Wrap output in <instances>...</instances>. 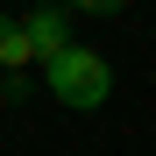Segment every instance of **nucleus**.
Wrapping results in <instances>:
<instances>
[{
  "instance_id": "obj_3",
  "label": "nucleus",
  "mask_w": 156,
  "mask_h": 156,
  "mask_svg": "<svg viewBox=\"0 0 156 156\" xmlns=\"http://www.w3.org/2000/svg\"><path fill=\"white\" fill-rule=\"evenodd\" d=\"M29 64H36V50H29V36H21V21L0 14V71H29Z\"/></svg>"
},
{
  "instance_id": "obj_4",
  "label": "nucleus",
  "mask_w": 156,
  "mask_h": 156,
  "mask_svg": "<svg viewBox=\"0 0 156 156\" xmlns=\"http://www.w3.org/2000/svg\"><path fill=\"white\" fill-rule=\"evenodd\" d=\"M0 99L21 107V99H29V71H0Z\"/></svg>"
},
{
  "instance_id": "obj_2",
  "label": "nucleus",
  "mask_w": 156,
  "mask_h": 156,
  "mask_svg": "<svg viewBox=\"0 0 156 156\" xmlns=\"http://www.w3.org/2000/svg\"><path fill=\"white\" fill-rule=\"evenodd\" d=\"M21 36H29L36 64H43V57H57V50L71 43V7H64V0H36V7L21 14Z\"/></svg>"
},
{
  "instance_id": "obj_1",
  "label": "nucleus",
  "mask_w": 156,
  "mask_h": 156,
  "mask_svg": "<svg viewBox=\"0 0 156 156\" xmlns=\"http://www.w3.org/2000/svg\"><path fill=\"white\" fill-rule=\"evenodd\" d=\"M43 92L57 107H71V114H99L107 92H114V64L92 43H64L57 57H43Z\"/></svg>"
},
{
  "instance_id": "obj_5",
  "label": "nucleus",
  "mask_w": 156,
  "mask_h": 156,
  "mask_svg": "<svg viewBox=\"0 0 156 156\" xmlns=\"http://www.w3.org/2000/svg\"><path fill=\"white\" fill-rule=\"evenodd\" d=\"M64 7H78V14H128V0H64Z\"/></svg>"
}]
</instances>
